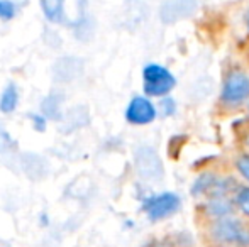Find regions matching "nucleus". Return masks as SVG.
<instances>
[{"instance_id":"14","label":"nucleus","mask_w":249,"mask_h":247,"mask_svg":"<svg viewBox=\"0 0 249 247\" xmlns=\"http://www.w3.org/2000/svg\"><path fill=\"white\" fill-rule=\"evenodd\" d=\"M236 168L239 169V173L249 181V156H241L236 161Z\"/></svg>"},{"instance_id":"10","label":"nucleus","mask_w":249,"mask_h":247,"mask_svg":"<svg viewBox=\"0 0 249 247\" xmlns=\"http://www.w3.org/2000/svg\"><path fill=\"white\" fill-rule=\"evenodd\" d=\"M43 114L48 119H59L61 114H59V107H61V97L50 95L48 99H44L43 102Z\"/></svg>"},{"instance_id":"7","label":"nucleus","mask_w":249,"mask_h":247,"mask_svg":"<svg viewBox=\"0 0 249 247\" xmlns=\"http://www.w3.org/2000/svg\"><path fill=\"white\" fill-rule=\"evenodd\" d=\"M125 119L134 125L151 124L156 119V107L146 97H134L125 109Z\"/></svg>"},{"instance_id":"5","label":"nucleus","mask_w":249,"mask_h":247,"mask_svg":"<svg viewBox=\"0 0 249 247\" xmlns=\"http://www.w3.org/2000/svg\"><path fill=\"white\" fill-rule=\"evenodd\" d=\"M249 97V76L241 71L231 73L222 88V100L227 103H241Z\"/></svg>"},{"instance_id":"6","label":"nucleus","mask_w":249,"mask_h":247,"mask_svg":"<svg viewBox=\"0 0 249 247\" xmlns=\"http://www.w3.org/2000/svg\"><path fill=\"white\" fill-rule=\"evenodd\" d=\"M197 0H166L161 5L160 17L164 24H175L190 17L197 10Z\"/></svg>"},{"instance_id":"12","label":"nucleus","mask_w":249,"mask_h":247,"mask_svg":"<svg viewBox=\"0 0 249 247\" xmlns=\"http://www.w3.org/2000/svg\"><path fill=\"white\" fill-rule=\"evenodd\" d=\"M210 214L213 215H220V217H226L231 212V203L227 200H213L210 201Z\"/></svg>"},{"instance_id":"1","label":"nucleus","mask_w":249,"mask_h":247,"mask_svg":"<svg viewBox=\"0 0 249 247\" xmlns=\"http://www.w3.org/2000/svg\"><path fill=\"white\" fill-rule=\"evenodd\" d=\"M142 85H144V93H148L149 97H166L175 88L177 80L170 69L151 63L142 69Z\"/></svg>"},{"instance_id":"11","label":"nucleus","mask_w":249,"mask_h":247,"mask_svg":"<svg viewBox=\"0 0 249 247\" xmlns=\"http://www.w3.org/2000/svg\"><path fill=\"white\" fill-rule=\"evenodd\" d=\"M16 3L12 0H0V20H10L16 17Z\"/></svg>"},{"instance_id":"15","label":"nucleus","mask_w":249,"mask_h":247,"mask_svg":"<svg viewBox=\"0 0 249 247\" xmlns=\"http://www.w3.org/2000/svg\"><path fill=\"white\" fill-rule=\"evenodd\" d=\"M31 119H33V124L36 131H39V132L46 131V117H44L43 114H34V115H31Z\"/></svg>"},{"instance_id":"13","label":"nucleus","mask_w":249,"mask_h":247,"mask_svg":"<svg viewBox=\"0 0 249 247\" xmlns=\"http://www.w3.org/2000/svg\"><path fill=\"white\" fill-rule=\"evenodd\" d=\"M236 203L244 215L249 217V188H241L236 195Z\"/></svg>"},{"instance_id":"4","label":"nucleus","mask_w":249,"mask_h":247,"mask_svg":"<svg viewBox=\"0 0 249 247\" xmlns=\"http://www.w3.org/2000/svg\"><path fill=\"white\" fill-rule=\"evenodd\" d=\"M136 169L141 178L149 180V181H156L163 176V165H161L160 156L148 146H142L136 151Z\"/></svg>"},{"instance_id":"2","label":"nucleus","mask_w":249,"mask_h":247,"mask_svg":"<svg viewBox=\"0 0 249 247\" xmlns=\"http://www.w3.org/2000/svg\"><path fill=\"white\" fill-rule=\"evenodd\" d=\"M219 242L234 247H249V229L236 218L222 217L212 229Z\"/></svg>"},{"instance_id":"9","label":"nucleus","mask_w":249,"mask_h":247,"mask_svg":"<svg viewBox=\"0 0 249 247\" xmlns=\"http://www.w3.org/2000/svg\"><path fill=\"white\" fill-rule=\"evenodd\" d=\"M43 14L50 22L63 24V3L65 0H39Z\"/></svg>"},{"instance_id":"8","label":"nucleus","mask_w":249,"mask_h":247,"mask_svg":"<svg viewBox=\"0 0 249 247\" xmlns=\"http://www.w3.org/2000/svg\"><path fill=\"white\" fill-rule=\"evenodd\" d=\"M17 103H19V92H17V86L14 83L3 88L2 95H0V112L2 114H12L17 109Z\"/></svg>"},{"instance_id":"3","label":"nucleus","mask_w":249,"mask_h":247,"mask_svg":"<svg viewBox=\"0 0 249 247\" xmlns=\"http://www.w3.org/2000/svg\"><path fill=\"white\" fill-rule=\"evenodd\" d=\"M180 208V198L177 193H160V195H153V197L146 198L144 203H142V210L148 215L149 220L158 222L163 220V218L173 215L175 212Z\"/></svg>"},{"instance_id":"16","label":"nucleus","mask_w":249,"mask_h":247,"mask_svg":"<svg viewBox=\"0 0 249 247\" xmlns=\"http://www.w3.org/2000/svg\"><path fill=\"white\" fill-rule=\"evenodd\" d=\"M161 107H163L164 115H171V114H175V102L171 99H164L163 103H161Z\"/></svg>"}]
</instances>
